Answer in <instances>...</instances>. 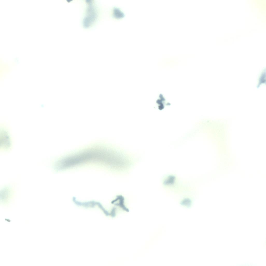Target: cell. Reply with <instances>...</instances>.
I'll use <instances>...</instances> for the list:
<instances>
[{
	"label": "cell",
	"mask_w": 266,
	"mask_h": 266,
	"mask_svg": "<svg viewBox=\"0 0 266 266\" xmlns=\"http://www.w3.org/2000/svg\"><path fill=\"white\" fill-rule=\"evenodd\" d=\"M175 178L174 176H169L164 180L163 184L166 185H172L175 182Z\"/></svg>",
	"instance_id": "277c9868"
},
{
	"label": "cell",
	"mask_w": 266,
	"mask_h": 266,
	"mask_svg": "<svg viewBox=\"0 0 266 266\" xmlns=\"http://www.w3.org/2000/svg\"><path fill=\"white\" fill-rule=\"evenodd\" d=\"M265 69H264L261 73L258 79V83L257 86L258 88L263 84H265Z\"/></svg>",
	"instance_id": "3957f363"
},
{
	"label": "cell",
	"mask_w": 266,
	"mask_h": 266,
	"mask_svg": "<svg viewBox=\"0 0 266 266\" xmlns=\"http://www.w3.org/2000/svg\"><path fill=\"white\" fill-rule=\"evenodd\" d=\"M15 191L13 187L6 185L0 190V202L2 205L7 206L9 204L14 197Z\"/></svg>",
	"instance_id": "6da1fadb"
},
{
	"label": "cell",
	"mask_w": 266,
	"mask_h": 266,
	"mask_svg": "<svg viewBox=\"0 0 266 266\" xmlns=\"http://www.w3.org/2000/svg\"><path fill=\"white\" fill-rule=\"evenodd\" d=\"M0 151H9L11 148V139L8 131L3 127H0Z\"/></svg>",
	"instance_id": "7a4b0ae2"
},
{
	"label": "cell",
	"mask_w": 266,
	"mask_h": 266,
	"mask_svg": "<svg viewBox=\"0 0 266 266\" xmlns=\"http://www.w3.org/2000/svg\"><path fill=\"white\" fill-rule=\"evenodd\" d=\"M191 201L189 199L187 198L184 199L181 203V204L183 205L186 207H189L191 204Z\"/></svg>",
	"instance_id": "5b68a950"
}]
</instances>
